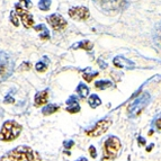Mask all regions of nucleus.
Instances as JSON below:
<instances>
[{"instance_id": "obj_20", "label": "nucleus", "mask_w": 161, "mask_h": 161, "mask_svg": "<svg viewBox=\"0 0 161 161\" xmlns=\"http://www.w3.org/2000/svg\"><path fill=\"white\" fill-rule=\"evenodd\" d=\"M47 64H49V62L39 61L35 64V69H36L37 72H45L47 70Z\"/></svg>"}, {"instance_id": "obj_11", "label": "nucleus", "mask_w": 161, "mask_h": 161, "mask_svg": "<svg viewBox=\"0 0 161 161\" xmlns=\"http://www.w3.org/2000/svg\"><path fill=\"white\" fill-rule=\"evenodd\" d=\"M114 66L117 68H127V69H133L134 63L132 61H130L128 59L124 58V56H116L114 59Z\"/></svg>"}, {"instance_id": "obj_18", "label": "nucleus", "mask_w": 161, "mask_h": 161, "mask_svg": "<svg viewBox=\"0 0 161 161\" xmlns=\"http://www.w3.org/2000/svg\"><path fill=\"white\" fill-rule=\"evenodd\" d=\"M95 86L99 90H105V89L111 88L113 86V83H111V81H108V80H100V81H96Z\"/></svg>"}, {"instance_id": "obj_16", "label": "nucleus", "mask_w": 161, "mask_h": 161, "mask_svg": "<svg viewBox=\"0 0 161 161\" xmlns=\"http://www.w3.org/2000/svg\"><path fill=\"white\" fill-rule=\"evenodd\" d=\"M97 76H98V72H97V71H93L90 68H87V69L83 71V74H82L83 79H85L87 82L93 81V79L96 78Z\"/></svg>"}, {"instance_id": "obj_14", "label": "nucleus", "mask_w": 161, "mask_h": 161, "mask_svg": "<svg viewBox=\"0 0 161 161\" xmlns=\"http://www.w3.org/2000/svg\"><path fill=\"white\" fill-rule=\"evenodd\" d=\"M76 93L79 95L80 98H86L89 95V88L85 85V83H79L77 89H76Z\"/></svg>"}, {"instance_id": "obj_22", "label": "nucleus", "mask_w": 161, "mask_h": 161, "mask_svg": "<svg viewBox=\"0 0 161 161\" xmlns=\"http://www.w3.org/2000/svg\"><path fill=\"white\" fill-rule=\"evenodd\" d=\"M39 39H43V41H45V39H50V32H49V29H47V27L44 28L42 32H41V35H39Z\"/></svg>"}, {"instance_id": "obj_4", "label": "nucleus", "mask_w": 161, "mask_h": 161, "mask_svg": "<svg viewBox=\"0 0 161 161\" xmlns=\"http://www.w3.org/2000/svg\"><path fill=\"white\" fill-rule=\"evenodd\" d=\"M12 61L7 53H0V79L5 80L12 73Z\"/></svg>"}, {"instance_id": "obj_21", "label": "nucleus", "mask_w": 161, "mask_h": 161, "mask_svg": "<svg viewBox=\"0 0 161 161\" xmlns=\"http://www.w3.org/2000/svg\"><path fill=\"white\" fill-rule=\"evenodd\" d=\"M10 22L11 24L14 25V26H16V27H18L19 26V20H18V16H17L16 11L15 10H11L10 11Z\"/></svg>"}, {"instance_id": "obj_30", "label": "nucleus", "mask_w": 161, "mask_h": 161, "mask_svg": "<svg viewBox=\"0 0 161 161\" xmlns=\"http://www.w3.org/2000/svg\"><path fill=\"white\" fill-rule=\"evenodd\" d=\"M138 140H139V142H140V144H141V145L145 144V141H144V139H143V138H141V136H140V138H138Z\"/></svg>"}, {"instance_id": "obj_26", "label": "nucleus", "mask_w": 161, "mask_h": 161, "mask_svg": "<svg viewBox=\"0 0 161 161\" xmlns=\"http://www.w3.org/2000/svg\"><path fill=\"white\" fill-rule=\"evenodd\" d=\"M89 153H90V156L93 157V158H96V157H97V151H96V148L91 145V146L89 148Z\"/></svg>"}, {"instance_id": "obj_10", "label": "nucleus", "mask_w": 161, "mask_h": 161, "mask_svg": "<svg viewBox=\"0 0 161 161\" xmlns=\"http://www.w3.org/2000/svg\"><path fill=\"white\" fill-rule=\"evenodd\" d=\"M66 104H67L66 109H67L69 113L74 114V113H79V111H80V105H79L78 98H77L74 95L70 96V97L68 98L67 101H66Z\"/></svg>"}, {"instance_id": "obj_15", "label": "nucleus", "mask_w": 161, "mask_h": 161, "mask_svg": "<svg viewBox=\"0 0 161 161\" xmlns=\"http://www.w3.org/2000/svg\"><path fill=\"white\" fill-rule=\"evenodd\" d=\"M72 49H82V50L89 51L93 49V43L88 39H85V41H81V42L73 45Z\"/></svg>"}, {"instance_id": "obj_17", "label": "nucleus", "mask_w": 161, "mask_h": 161, "mask_svg": "<svg viewBox=\"0 0 161 161\" xmlns=\"http://www.w3.org/2000/svg\"><path fill=\"white\" fill-rule=\"evenodd\" d=\"M88 104L91 108H97L101 104V99L96 94H93L88 99Z\"/></svg>"}, {"instance_id": "obj_12", "label": "nucleus", "mask_w": 161, "mask_h": 161, "mask_svg": "<svg viewBox=\"0 0 161 161\" xmlns=\"http://www.w3.org/2000/svg\"><path fill=\"white\" fill-rule=\"evenodd\" d=\"M47 98H49V90L47 89L42 90V91H39V93H37V94L35 95L34 105L36 106V107L44 105V104H46V101H47Z\"/></svg>"}, {"instance_id": "obj_32", "label": "nucleus", "mask_w": 161, "mask_h": 161, "mask_svg": "<svg viewBox=\"0 0 161 161\" xmlns=\"http://www.w3.org/2000/svg\"><path fill=\"white\" fill-rule=\"evenodd\" d=\"M76 161H88V160H87L86 158H83V157H82V158H79L78 160H76Z\"/></svg>"}, {"instance_id": "obj_7", "label": "nucleus", "mask_w": 161, "mask_h": 161, "mask_svg": "<svg viewBox=\"0 0 161 161\" xmlns=\"http://www.w3.org/2000/svg\"><path fill=\"white\" fill-rule=\"evenodd\" d=\"M69 16L71 17L74 20H78V22H83V20H87L90 16V11L87 7H83V6H77V7H72L70 8L68 11Z\"/></svg>"}, {"instance_id": "obj_3", "label": "nucleus", "mask_w": 161, "mask_h": 161, "mask_svg": "<svg viewBox=\"0 0 161 161\" xmlns=\"http://www.w3.org/2000/svg\"><path fill=\"white\" fill-rule=\"evenodd\" d=\"M119 150L121 142L116 136H111L107 139L104 143V157L101 161H114Z\"/></svg>"}, {"instance_id": "obj_23", "label": "nucleus", "mask_w": 161, "mask_h": 161, "mask_svg": "<svg viewBox=\"0 0 161 161\" xmlns=\"http://www.w3.org/2000/svg\"><path fill=\"white\" fill-rule=\"evenodd\" d=\"M31 68H32L31 62H23L22 66L19 67V70H31Z\"/></svg>"}, {"instance_id": "obj_8", "label": "nucleus", "mask_w": 161, "mask_h": 161, "mask_svg": "<svg viewBox=\"0 0 161 161\" xmlns=\"http://www.w3.org/2000/svg\"><path fill=\"white\" fill-rule=\"evenodd\" d=\"M111 125V119H101L99 122L95 125L94 128H91L90 131H87V135L93 136V138H98L100 135L105 133L106 131L109 128V126Z\"/></svg>"}, {"instance_id": "obj_6", "label": "nucleus", "mask_w": 161, "mask_h": 161, "mask_svg": "<svg viewBox=\"0 0 161 161\" xmlns=\"http://www.w3.org/2000/svg\"><path fill=\"white\" fill-rule=\"evenodd\" d=\"M15 11H16L17 16L20 17V20H22V24L24 27L26 28V29L33 27L34 25L33 15L27 9H24L20 4H16L15 5Z\"/></svg>"}, {"instance_id": "obj_29", "label": "nucleus", "mask_w": 161, "mask_h": 161, "mask_svg": "<svg viewBox=\"0 0 161 161\" xmlns=\"http://www.w3.org/2000/svg\"><path fill=\"white\" fill-rule=\"evenodd\" d=\"M96 1H98L100 4H111V2H116V0H96Z\"/></svg>"}, {"instance_id": "obj_19", "label": "nucleus", "mask_w": 161, "mask_h": 161, "mask_svg": "<svg viewBox=\"0 0 161 161\" xmlns=\"http://www.w3.org/2000/svg\"><path fill=\"white\" fill-rule=\"evenodd\" d=\"M52 0H39V9L41 11H47L50 10Z\"/></svg>"}, {"instance_id": "obj_13", "label": "nucleus", "mask_w": 161, "mask_h": 161, "mask_svg": "<svg viewBox=\"0 0 161 161\" xmlns=\"http://www.w3.org/2000/svg\"><path fill=\"white\" fill-rule=\"evenodd\" d=\"M59 109H60V106L59 105H55V104H47L45 107H43L42 113H43V115H45V116H49V115L54 114V113L58 111Z\"/></svg>"}, {"instance_id": "obj_2", "label": "nucleus", "mask_w": 161, "mask_h": 161, "mask_svg": "<svg viewBox=\"0 0 161 161\" xmlns=\"http://www.w3.org/2000/svg\"><path fill=\"white\" fill-rule=\"evenodd\" d=\"M22 132V125L16 121H6L0 130V140L5 142H10L16 140Z\"/></svg>"}, {"instance_id": "obj_1", "label": "nucleus", "mask_w": 161, "mask_h": 161, "mask_svg": "<svg viewBox=\"0 0 161 161\" xmlns=\"http://www.w3.org/2000/svg\"><path fill=\"white\" fill-rule=\"evenodd\" d=\"M0 161H41V156L32 148L22 145L7 152L0 158Z\"/></svg>"}, {"instance_id": "obj_25", "label": "nucleus", "mask_w": 161, "mask_h": 161, "mask_svg": "<svg viewBox=\"0 0 161 161\" xmlns=\"http://www.w3.org/2000/svg\"><path fill=\"white\" fill-rule=\"evenodd\" d=\"M64 148L66 149H71L73 145H74V141H72V140H68V141H64Z\"/></svg>"}, {"instance_id": "obj_27", "label": "nucleus", "mask_w": 161, "mask_h": 161, "mask_svg": "<svg viewBox=\"0 0 161 161\" xmlns=\"http://www.w3.org/2000/svg\"><path fill=\"white\" fill-rule=\"evenodd\" d=\"M44 28H46V26H45L44 24H39L37 26H34V29H35L36 32H42Z\"/></svg>"}, {"instance_id": "obj_28", "label": "nucleus", "mask_w": 161, "mask_h": 161, "mask_svg": "<svg viewBox=\"0 0 161 161\" xmlns=\"http://www.w3.org/2000/svg\"><path fill=\"white\" fill-rule=\"evenodd\" d=\"M19 1L25 4L26 9H28V8H31V7H32V1H31V0H19Z\"/></svg>"}, {"instance_id": "obj_9", "label": "nucleus", "mask_w": 161, "mask_h": 161, "mask_svg": "<svg viewBox=\"0 0 161 161\" xmlns=\"http://www.w3.org/2000/svg\"><path fill=\"white\" fill-rule=\"evenodd\" d=\"M46 22L54 31H62L67 27V20L59 14H52L50 16H47Z\"/></svg>"}, {"instance_id": "obj_5", "label": "nucleus", "mask_w": 161, "mask_h": 161, "mask_svg": "<svg viewBox=\"0 0 161 161\" xmlns=\"http://www.w3.org/2000/svg\"><path fill=\"white\" fill-rule=\"evenodd\" d=\"M149 100H150V96L146 94V93L141 94L139 97L135 100H133V101L131 103V105L127 107L128 113H130L131 115H136V114H139L140 111L148 105Z\"/></svg>"}, {"instance_id": "obj_31", "label": "nucleus", "mask_w": 161, "mask_h": 161, "mask_svg": "<svg viewBox=\"0 0 161 161\" xmlns=\"http://www.w3.org/2000/svg\"><path fill=\"white\" fill-rule=\"evenodd\" d=\"M157 127L159 128V130H161V117L160 118H159V119H158V121H157Z\"/></svg>"}, {"instance_id": "obj_24", "label": "nucleus", "mask_w": 161, "mask_h": 161, "mask_svg": "<svg viewBox=\"0 0 161 161\" xmlns=\"http://www.w3.org/2000/svg\"><path fill=\"white\" fill-rule=\"evenodd\" d=\"M14 101H15V99H14V97H12L10 94L7 95L5 97V99H4V103H5V104H12Z\"/></svg>"}]
</instances>
